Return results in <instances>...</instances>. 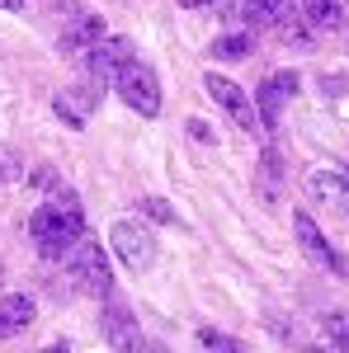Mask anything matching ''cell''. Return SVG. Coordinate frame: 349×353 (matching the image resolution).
I'll return each mask as SVG.
<instances>
[{
    "mask_svg": "<svg viewBox=\"0 0 349 353\" xmlns=\"http://www.w3.org/2000/svg\"><path fill=\"white\" fill-rule=\"evenodd\" d=\"M198 344L203 349H222V353H236L241 344L232 339V334H222V330H198Z\"/></svg>",
    "mask_w": 349,
    "mask_h": 353,
    "instance_id": "d6986e66",
    "label": "cell"
},
{
    "mask_svg": "<svg viewBox=\"0 0 349 353\" xmlns=\"http://www.w3.org/2000/svg\"><path fill=\"white\" fill-rule=\"evenodd\" d=\"M293 231H297V245H302V254L312 259V264H321V269H335L345 273V264H340V254L330 250V241L321 236V226L307 217V212H293Z\"/></svg>",
    "mask_w": 349,
    "mask_h": 353,
    "instance_id": "9c48e42d",
    "label": "cell"
},
{
    "mask_svg": "<svg viewBox=\"0 0 349 353\" xmlns=\"http://www.w3.org/2000/svg\"><path fill=\"white\" fill-rule=\"evenodd\" d=\"M66 264H71V278H76V288L90 292V297H109L113 292V273H109V259L100 241H76L71 245V254H66Z\"/></svg>",
    "mask_w": 349,
    "mask_h": 353,
    "instance_id": "7a4b0ae2",
    "label": "cell"
},
{
    "mask_svg": "<svg viewBox=\"0 0 349 353\" xmlns=\"http://www.w3.org/2000/svg\"><path fill=\"white\" fill-rule=\"evenodd\" d=\"M317 33H340L349 24V0H297Z\"/></svg>",
    "mask_w": 349,
    "mask_h": 353,
    "instance_id": "8fae6325",
    "label": "cell"
},
{
    "mask_svg": "<svg viewBox=\"0 0 349 353\" xmlns=\"http://www.w3.org/2000/svg\"><path fill=\"white\" fill-rule=\"evenodd\" d=\"M321 330H326V339H330L335 349H349V311H330V316H321Z\"/></svg>",
    "mask_w": 349,
    "mask_h": 353,
    "instance_id": "e0dca14e",
    "label": "cell"
},
{
    "mask_svg": "<svg viewBox=\"0 0 349 353\" xmlns=\"http://www.w3.org/2000/svg\"><path fill=\"white\" fill-rule=\"evenodd\" d=\"M307 184H312V193H317L321 203H335V208L349 212V170H317Z\"/></svg>",
    "mask_w": 349,
    "mask_h": 353,
    "instance_id": "5bb4252c",
    "label": "cell"
},
{
    "mask_svg": "<svg viewBox=\"0 0 349 353\" xmlns=\"http://www.w3.org/2000/svg\"><path fill=\"white\" fill-rule=\"evenodd\" d=\"M28 231H33L43 259H66L71 245L85 236V212H81V203H76V193L62 189L57 198H48V203L28 217Z\"/></svg>",
    "mask_w": 349,
    "mask_h": 353,
    "instance_id": "6da1fadb",
    "label": "cell"
},
{
    "mask_svg": "<svg viewBox=\"0 0 349 353\" xmlns=\"http://www.w3.org/2000/svg\"><path fill=\"white\" fill-rule=\"evenodd\" d=\"M128 61H133V43H128V38H118V33H113V38H100V43L90 48V81L113 85Z\"/></svg>",
    "mask_w": 349,
    "mask_h": 353,
    "instance_id": "52a82bcc",
    "label": "cell"
},
{
    "mask_svg": "<svg viewBox=\"0 0 349 353\" xmlns=\"http://www.w3.org/2000/svg\"><path fill=\"white\" fill-rule=\"evenodd\" d=\"M113 90H118V94H123V104L137 109L142 118H156V113H161V85H156V71H151V66H142V61H128V66L118 71Z\"/></svg>",
    "mask_w": 349,
    "mask_h": 353,
    "instance_id": "3957f363",
    "label": "cell"
},
{
    "mask_svg": "<svg viewBox=\"0 0 349 353\" xmlns=\"http://www.w3.org/2000/svg\"><path fill=\"white\" fill-rule=\"evenodd\" d=\"M100 94H104V85H71V90L53 94V113L71 128V132H81L85 118H90V109L100 104Z\"/></svg>",
    "mask_w": 349,
    "mask_h": 353,
    "instance_id": "ba28073f",
    "label": "cell"
},
{
    "mask_svg": "<svg viewBox=\"0 0 349 353\" xmlns=\"http://www.w3.org/2000/svg\"><path fill=\"white\" fill-rule=\"evenodd\" d=\"M250 48H255L250 33H227V38H217V43H213V57H217V61H241Z\"/></svg>",
    "mask_w": 349,
    "mask_h": 353,
    "instance_id": "2e32d148",
    "label": "cell"
},
{
    "mask_svg": "<svg viewBox=\"0 0 349 353\" xmlns=\"http://www.w3.org/2000/svg\"><path fill=\"white\" fill-rule=\"evenodd\" d=\"M189 137H194V141H213L208 123H198V118H189Z\"/></svg>",
    "mask_w": 349,
    "mask_h": 353,
    "instance_id": "44dd1931",
    "label": "cell"
},
{
    "mask_svg": "<svg viewBox=\"0 0 349 353\" xmlns=\"http://www.w3.org/2000/svg\"><path fill=\"white\" fill-rule=\"evenodd\" d=\"M293 10V0H241V19L250 28H274Z\"/></svg>",
    "mask_w": 349,
    "mask_h": 353,
    "instance_id": "9a60e30c",
    "label": "cell"
},
{
    "mask_svg": "<svg viewBox=\"0 0 349 353\" xmlns=\"http://www.w3.org/2000/svg\"><path fill=\"white\" fill-rule=\"evenodd\" d=\"M293 90H297V71H274V76H265V81H260V90H255V109H260L265 132H274V128H279L283 99H293Z\"/></svg>",
    "mask_w": 349,
    "mask_h": 353,
    "instance_id": "8992f818",
    "label": "cell"
},
{
    "mask_svg": "<svg viewBox=\"0 0 349 353\" xmlns=\"http://www.w3.org/2000/svg\"><path fill=\"white\" fill-rule=\"evenodd\" d=\"M109 245H113V254H118L133 273L151 269V259H156V241H151V231H147V226H137V221H113Z\"/></svg>",
    "mask_w": 349,
    "mask_h": 353,
    "instance_id": "5b68a950",
    "label": "cell"
},
{
    "mask_svg": "<svg viewBox=\"0 0 349 353\" xmlns=\"http://www.w3.org/2000/svg\"><path fill=\"white\" fill-rule=\"evenodd\" d=\"M142 212H147V217H151V221H175V212L165 208L161 198H142Z\"/></svg>",
    "mask_w": 349,
    "mask_h": 353,
    "instance_id": "ffe728a7",
    "label": "cell"
},
{
    "mask_svg": "<svg viewBox=\"0 0 349 353\" xmlns=\"http://www.w3.org/2000/svg\"><path fill=\"white\" fill-rule=\"evenodd\" d=\"M24 156H19V151H15V146H0V179H5V184H19V179H24Z\"/></svg>",
    "mask_w": 349,
    "mask_h": 353,
    "instance_id": "ac0fdd59",
    "label": "cell"
},
{
    "mask_svg": "<svg viewBox=\"0 0 349 353\" xmlns=\"http://www.w3.org/2000/svg\"><path fill=\"white\" fill-rule=\"evenodd\" d=\"M0 10H24V0H0Z\"/></svg>",
    "mask_w": 349,
    "mask_h": 353,
    "instance_id": "7402d4cb",
    "label": "cell"
},
{
    "mask_svg": "<svg viewBox=\"0 0 349 353\" xmlns=\"http://www.w3.org/2000/svg\"><path fill=\"white\" fill-rule=\"evenodd\" d=\"M33 316H38L33 297H24V292H10V297H0V339H15V334H24V330L33 325Z\"/></svg>",
    "mask_w": 349,
    "mask_h": 353,
    "instance_id": "7c38bea8",
    "label": "cell"
},
{
    "mask_svg": "<svg viewBox=\"0 0 349 353\" xmlns=\"http://www.w3.org/2000/svg\"><path fill=\"white\" fill-rule=\"evenodd\" d=\"M203 90H208L217 104L227 109V118H232L236 128H245V132H265V123H260V109H255V99H250V94H245L236 81H227V76H213V71H208V76H203Z\"/></svg>",
    "mask_w": 349,
    "mask_h": 353,
    "instance_id": "277c9868",
    "label": "cell"
},
{
    "mask_svg": "<svg viewBox=\"0 0 349 353\" xmlns=\"http://www.w3.org/2000/svg\"><path fill=\"white\" fill-rule=\"evenodd\" d=\"M185 10H198V5H213V0H180Z\"/></svg>",
    "mask_w": 349,
    "mask_h": 353,
    "instance_id": "603a6c76",
    "label": "cell"
},
{
    "mask_svg": "<svg viewBox=\"0 0 349 353\" xmlns=\"http://www.w3.org/2000/svg\"><path fill=\"white\" fill-rule=\"evenodd\" d=\"M100 38H104V19H100V14H76L71 24L62 28V52L81 57V52H90Z\"/></svg>",
    "mask_w": 349,
    "mask_h": 353,
    "instance_id": "30bf717a",
    "label": "cell"
},
{
    "mask_svg": "<svg viewBox=\"0 0 349 353\" xmlns=\"http://www.w3.org/2000/svg\"><path fill=\"white\" fill-rule=\"evenodd\" d=\"M104 339H109L118 353L137 349V344H142V334H137V316H128L123 306H109V316H104Z\"/></svg>",
    "mask_w": 349,
    "mask_h": 353,
    "instance_id": "4fadbf2b",
    "label": "cell"
}]
</instances>
